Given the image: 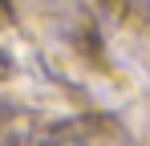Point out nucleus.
I'll return each instance as SVG.
<instances>
[{
	"instance_id": "1",
	"label": "nucleus",
	"mask_w": 150,
	"mask_h": 146,
	"mask_svg": "<svg viewBox=\"0 0 150 146\" xmlns=\"http://www.w3.org/2000/svg\"><path fill=\"white\" fill-rule=\"evenodd\" d=\"M57 146H98V142H89V138H65V142H57Z\"/></svg>"
}]
</instances>
